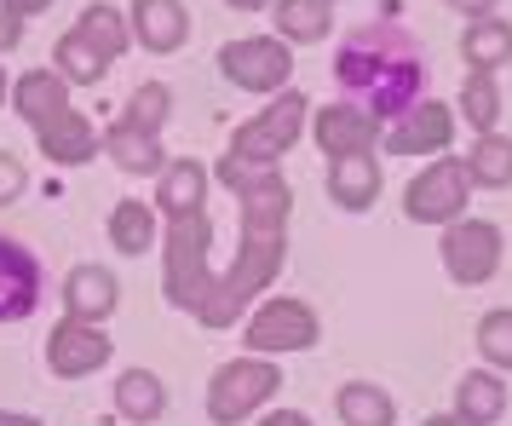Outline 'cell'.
<instances>
[{"instance_id": "8992f818", "label": "cell", "mask_w": 512, "mask_h": 426, "mask_svg": "<svg viewBox=\"0 0 512 426\" xmlns=\"http://www.w3.org/2000/svg\"><path fill=\"white\" fill-rule=\"evenodd\" d=\"M466 190H472L466 162H455V156L443 150L438 162L403 190V213H409L415 225H455V219L466 213Z\"/></svg>"}, {"instance_id": "4fadbf2b", "label": "cell", "mask_w": 512, "mask_h": 426, "mask_svg": "<svg viewBox=\"0 0 512 426\" xmlns=\"http://www.w3.org/2000/svg\"><path fill=\"white\" fill-rule=\"evenodd\" d=\"M41 306V260L24 242L0 237V323H24Z\"/></svg>"}, {"instance_id": "836d02e7", "label": "cell", "mask_w": 512, "mask_h": 426, "mask_svg": "<svg viewBox=\"0 0 512 426\" xmlns=\"http://www.w3.org/2000/svg\"><path fill=\"white\" fill-rule=\"evenodd\" d=\"M443 6H455V12H466V18H495L501 0H443Z\"/></svg>"}, {"instance_id": "5bb4252c", "label": "cell", "mask_w": 512, "mask_h": 426, "mask_svg": "<svg viewBox=\"0 0 512 426\" xmlns=\"http://www.w3.org/2000/svg\"><path fill=\"white\" fill-rule=\"evenodd\" d=\"M12 104H18V116L35 127V139H41V133H52L64 116H75V110H70V81H64L58 70H29V75H18Z\"/></svg>"}, {"instance_id": "5b68a950", "label": "cell", "mask_w": 512, "mask_h": 426, "mask_svg": "<svg viewBox=\"0 0 512 426\" xmlns=\"http://www.w3.org/2000/svg\"><path fill=\"white\" fill-rule=\"evenodd\" d=\"M277 363H265V357H236V363H225L219 375H213L208 386V415L213 426H236V421H248L265 398H277Z\"/></svg>"}, {"instance_id": "9a60e30c", "label": "cell", "mask_w": 512, "mask_h": 426, "mask_svg": "<svg viewBox=\"0 0 512 426\" xmlns=\"http://www.w3.org/2000/svg\"><path fill=\"white\" fill-rule=\"evenodd\" d=\"M317 144H323L328 162L369 156L374 144H380V121L369 110H357V104H328V110H317Z\"/></svg>"}, {"instance_id": "603a6c76", "label": "cell", "mask_w": 512, "mask_h": 426, "mask_svg": "<svg viewBox=\"0 0 512 426\" xmlns=\"http://www.w3.org/2000/svg\"><path fill=\"white\" fill-rule=\"evenodd\" d=\"M455 398H461V421L466 426H489V421H501V409H507V386L489 375V369H472Z\"/></svg>"}, {"instance_id": "44dd1931", "label": "cell", "mask_w": 512, "mask_h": 426, "mask_svg": "<svg viewBox=\"0 0 512 426\" xmlns=\"http://www.w3.org/2000/svg\"><path fill=\"white\" fill-rule=\"evenodd\" d=\"M461 52H466L472 70H501L512 58V24H501V18H472Z\"/></svg>"}, {"instance_id": "4316f807", "label": "cell", "mask_w": 512, "mask_h": 426, "mask_svg": "<svg viewBox=\"0 0 512 426\" xmlns=\"http://www.w3.org/2000/svg\"><path fill=\"white\" fill-rule=\"evenodd\" d=\"M277 29L282 41H323L334 29V12L328 0H277Z\"/></svg>"}, {"instance_id": "ac0fdd59", "label": "cell", "mask_w": 512, "mask_h": 426, "mask_svg": "<svg viewBox=\"0 0 512 426\" xmlns=\"http://www.w3.org/2000/svg\"><path fill=\"white\" fill-rule=\"evenodd\" d=\"M328 196L346 213H369L380 202V167L369 156H340V162L328 167Z\"/></svg>"}, {"instance_id": "83f0119b", "label": "cell", "mask_w": 512, "mask_h": 426, "mask_svg": "<svg viewBox=\"0 0 512 426\" xmlns=\"http://www.w3.org/2000/svg\"><path fill=\"white\" fill-rule=\"evenodd\" d=\"M110 242H116L121 254H150L156 248V213L144 208V202H121L110 213Z\"/></svg>"}, {"instance_id": "d590c367", "label": "cell", "mask_w": 512, "mask_h": 426, "mask_svg": "<svg viewBox=\"0 0 512 426\" xmlns=\"http://www.w3.org/2000/svg\"><path fill=\"white\" fill-rule=\"evenodd\" d=\"M6 47H18V24H12V18L0 12V52H6Z\"/></svg>"}, {"instance_id": "ffe728a7", "label": "cell", "mask_w": 512, "mask_h": 426, "mask_svg": "<svg viewBox=\"0 0 512 426\" xmlns=\"http://www.w3.org/2000/svg\"><path fill=\"white\" fill-rule=\"evenodd\" d=\"M98 133H93V121L87 116H64L52 133H41V150H47V162L58 167H81L87 156H98Z\"/></svg>"}, {"instance_id": "2e32d148", "label": "cell", "mask_w": 512, "mask_h": 426, "mask_svg": "<svg viewBox=\"0 0 512 426\" xmlns=\"http://www.w3.org/2000/svg\"><path fill=\"white\" fill-rule=\"evenodd\" d=\"M64 300H70V317H87V323H104L110 311L121 306V288L104 265H75L70 283H64Z\"/></svg>"}, {"instance_id": "d4e9b609", "label": "cell", "mask_w": 512, "mask_h": 426, "mask_svg": "<svg viewBox=\"0 0 512 426\" xmlns=\"http://www.w3.org/2000/svg\"><path fill=\"white\" fill-rule=\"evenodd\" d=\"M116 409L127 415V421H156L162 415V403H167V392H162V380L150 375V369H127V375L116 380Z\"/></svg>"}, {"instance_id": "cb8c5ba5", "label": "cell", "mask_w": 512, "mask_h": 426, "mask_svg": "<svg viewBox=\"0 0 512 426\" xmlns=\"http://www.w3.org/2000/svg\"><path fill=\"white\" fill-rule=\"evenodd\" d=\"M466 173H472V185L507 190L512 185V139L507 133H478L472 156H466Z\"/></svg>"}, {"instance_id": "74e56055", "label": "cell", "mask_w": 512, "mask_h": 426, "mask_svg": "<svg viewBox=\"0 0 512 426\" xmlns=\"http://www.w3.org/2000/svg\"><path fill=\"white\" fill-rule=\"evenodd\" d=\"M231 6H242V12H259V6H271V0H231Z\"/></svg>"}, {"instance_id": "ba28073f", "label": "cell", "mask_w": 512, "mask_h": 426, "mask_svg": "<svg viewBox=\"0 0 512 426\" xmlns=\"http://www.w3.org/2000/svg\"><path fill=\"white\" fill-rule=\"evenodd\" d=\"M300 121H305V98L300 93H277V104L265 110L259 121H242L231 133V156L242 162H277L288 144L300 139Z\"/></svg>"}, {"instance_id": "d6986e66", "label": "cell", "mask_w": 512, "mask_h": 426, "mask_svg": "<svg viewBox=\"0 0 512 426\" xmlns=\"http://www.w3.org/2000/svg\"><path fill=\"white\" fill-rule=\"evenodd\" d=\"M104 150H110V162L127 167V173H162V144H156V133H144V127H133V121H116L110 133H104Z\"/></svg>"}, {"instance_id": "f35d334b", "label": "cell", "mask_w": 512, "mask_h": 426, "mask_svg": "<svg viewBox=\"0 0 512 426\" xmlns=\"http://www.w3.org/2000/svg\"><path fill=\"white\" fill-rule=\"evenodd\" d=\"M426 426H466L461 415H438V421H426Z\"/></svg>"}, {"instance_id": "7a4b0ae2", "label": "cell", "mask_w": 512, "mask_h": 426, "mask_svg": "<svg viewBox=\"0 0 512 426\" xmlns=\"http://www.w3.org/2000/svg\"><path fill=\"white\" fill-rule=\"evenodd\" d=\"M334 81L351 93L357 110L374 121H403L426 93V52L409 29L397 24H363L334 52Z\"/></svg>"}, {"instance_id": "1f68e13d", "label": "cell", "mask_w": 512, "mask_h": 426, "mask_svg": "<svg viewBox=\"0 0 512 426\" xmlns=\"http://www.w3.org/2000/svg\"><path fill=\"white\" fill-rule=\"evenodd\" d=\"M24 196V162L0 150V202H18Z\"/></svg>"}, {"instance_id": "8fae6325", "label": "cell", "mask_w": 512, "mask_h": 426, "mask_svg": "<svg viewBox=\"0 0 512 426\" xmlns=\"http://www.w3.org/2000/svg\"><path fill=\"white\" fill-rule=\"evenodd\" d=\"M110 334L98 329V323H87V317H64L58 329L47 334V363H52V375H93V369H104L110 363Z\"/></svg>"}, {"instance_id": "d6a6232c", "label": "cell", "mask_w": 512, "mask_h": 426, "mask_svg": "<svg viewBox=\"0 0 512 426\" xmlns=\"http://www.w3.org/2000/svg\"><path fill=\"white\" fill-rule=\"evenodd\" d=\"M52 0H6V18L12 24H24V18H35V12H47Z\"/></svg>"}, {"instance_id": "3957f363", "label": "cell", "mask_w": 512, "mask_h": 426, "mask_svg": "<svg viewBox=\"0 0 512 426\" xmlns=\"http://www.w3.org/2000/svg\"><path fill=\"white\" fill-rule=\"evenodd\" d=\"M208 248H213V225L208 213H167V271H162V288L173 306H185L190 317L202 311L213 288V271H208Z\"/></svg>"}, {"instance_id": "277c9868", "label": "cell", "mask_w": 512, "mask_h": 426, "mask_svg": "<svg viewBox=\"0 0 512 426\" xmlns=\"http://www.w3.org/2000/svg\"><path fill=\"white\" fill-rule=\"evenodd\" d=\"M121 52H127V24H121V12L116 6H87V12L75 18L70 35H58V75L93 87V81H104L110 58H121Z\"/></svg>"}, {"instance_id": "484cf974", "label": "cell", "mask_w": 512, "mask_h": 426, "mask_svg": "<svg viewBox=\"0 0 512 426\" xmlns=\"http://www.w3.org/2000/svg\"><path fill=\"white\" fill-rule=\"evenodd\" d=\"M334 409H340V421L346 426H392V398L380 392V386H369V380H351V386H340V398H334Z\"/></svg>"}, {"instance_id": "8d00e7d4", "label": "cell", "mask_w": 512, "mask_h": 426, "mask_svg": "<svg viewBox=\"0 0 512 426\" xmlns=\"http://www.w3.org/2000/svg\"><path fill=\"white\" fill-rule=\"evenodd\" d=\"M0 426H41V421H35V415H6V409H0Z\"/></svg>"}, {"instance_id": "f1b7e54d", "label": "cell", "mask_w": 512, "mask_h": 426, "mask_svg": "<svg viewBox=\"0 0 512 426\" xmlns=\"http://www.w3.org/2000/svg\"><path fill=\"white\" fill-rule=\"evenodd\" d=\"M461 116L478 127V133H495V121H501V93H495V75L478 70L466 75V93H461Z\"/></svg>"}, {"instance_id": "e575fe53", "label": "cell", "mask_w": 512, "mask_h": 426, "mask_svg": "<svg viewBox=\"0 0 512 426\" xmlns=\"http://www.w3.org/2000/svg\"><path fill=\"white\" fill-rule=\"evenodd\" d=\"M259 426H311V421H305L300 409H277V415H265Z\"/></svg>"}, {"instance_id": "52a82bcc", "label": "cell", "mask_w": 512, "mask_h": 426, "mask_svg": "<svg viewBox=\"0 0 512 426\" xmlns=\"http://www.w3.org/2000/svg\"><path fill=\"white\" fill-rule=\"evenodd\" d=\"M443 271L466 288L489 283V277L501 271V231H495L489 219H455V225L443 231Z\"/></svg>"}, {"instance_id": "e0dca14e", "label": "cell", "mask_w": 512, "mask_h": 426, "mask_svg": "<svg viewBox=\"0 0 512 426\" xmlns=\"http://www.w3.org/2000/svg\"><path fill=\"white\" fill-rule=\"evenodd\" d=\"M133 29L150 52H179L190 35V18L179 0H133Z\"/></svg>"}, {"instance_id": "9c48e42d", "label": "cell", "mask_w": 512, "mask_h": 426, "mask_svg": "<svg viewBox=\"0 0 512 426\" xmlns=\"http://www.w3.org/2000/svg\"><path fill=\"white\" fill-rule=\"evenodd\" d=\"M219 75H231L242 93H282L288 75H294V58L282 41H231L219 52Z\"/></svg>"}, {"instance_id": "7402d4cb", "label": "cell", "mask_w": 512, "mask_h": 426, "mask_svg": "<svg viewBox=\"0 0 512 426\" xmlns=\"http://www.w3.org/2000/svg\"><path fill=\"white\" fill-rule=\"evenodd\" d=\"M202 196H208V167L202 162H173L162 173V190H156V202L167 213H202Z\"/></svg>"}, {"instance_id": "ab89813d", "label": "cell", "mask_w": 512, "mask_h": 426, "mask_svg": "<svg viewBox=\"0 0 512 426\" xmlns=\"http://www.w3.org/2000/svg\"><path fill=\"white\" fill-rule=\"evenodd\" d=\"M0 104H6V75H0Z\"/></svg>"}, {"instance_id": "4dcf8cb0", "label": "cell", "mask_w": 512, "mask_h": 426, "mask_svg": "<svg viewBox=\"0 0 512 426\" xmlns=\"http://www.w3.org/2000/svg\"><path fill=\"white\" fill-rule=\"evenodd\" d=\"M478 346L495 369H512V311H489L478 323Z\"/></svg>"}, {"instance_id": "7c38bea8", "label": "cell", "mask_w": 512, "mask_h": 426, "mask_svg": "<svg viewBox=\"0 0 512 426\" xmlns=\"http://www.w3.org/2000/svg\"><path fill=\"white\" fill-rule=\"evenodd\" d=\"M449 139H455V110H449V104H426V98L397 121L392 133H380V144H386L392 156H443Z\"/></svg>"}, {"instance_id": "f546056e", "label": "cell", "mask_w": 512, "mask_h": 426, "mask_svg": "<svg viewBox=\"0 0 512 426\" xmlns=\"http://www.w3.org/2000/svg\"><path fill=\"white\" fill-rule=\"evenodd\" d=\"M173 116V93H167L162 81H144L139 93H133V104H127V116L133 127H144V133H162V121Z\"/></svg>"}, {"instance_id": "6da1fadb", "label": "cell", "mask_w": 512, "mask_h": 426, "mask_svg": "<svg viewBox=\"0 0 512 426\" xmlns=\"http://www.w3.org/2000/svg\"><path fill=\"white\" fill-rule=\"evenodd\" d=\"M219 179L236 190L242 202V248H236V265L225 277H213L208 300L196 311V323L208 329H231L242 311L259 300V288L277 283L282 271V248H288V208H294V190L271 162H242V156H225L219 162Z\"/></svg>"}, {"instance_id": "30bf717a", "label": "cell", "mask_w": 512, "mask_h": 426, "mask_svg": "<svg viewBox=\"0 0 512 426\" xmlns=\"http://www.w3.org/2000/svg\"><path fill=\"white\" fill-rule=\"evenodd\" d=\"M317 346V311L305 300H265L248 323V352H305Z\"/></svg>"}]
</instances>
